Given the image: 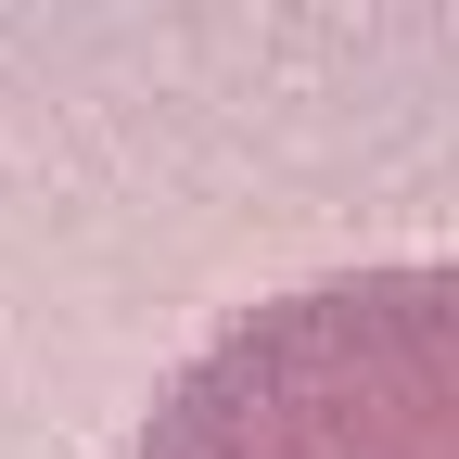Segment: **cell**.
Segmentation results:
<instances>
[{
	"instance_id": "obj_1",
	"label": "cell",
	"mask_w": 459,
	"mask_h": 459,
	"mask_svg": "<svg viewBox=\"0 0 459 459\" xmlns=\"http://www.w3.org/2000/svg\"><path fill=\"white\" fill-rule=\"evenodd\" d=\"M115 459H459V255L230 307Z\"/></svg>"
}]
</instances>
